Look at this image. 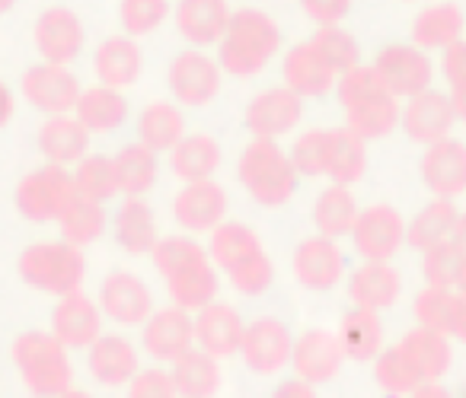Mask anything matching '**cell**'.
<instances>
[{"label": "cell", "instance_id": "55", "mask_svg": "<svg viewBox=\"0 0 466 398\" xmlns=\"http://www.w3.org/2000/svg\"><path fill=\"white\" fill-rule=\"evenodd\" d=\"M176 383H173V373L167 370H147L135 379L131 385V398H176Z\"/></svg>", "mask_w": 466, "mask_h": 398}, {"label": "cell", "instance_id": "15", "mask_svg": "<svg viewBox=\"0 0 466 398\" xmlns=\"http://www.w3.org/2000/svg\"><path fill=\"white\" fill-rule=\"evenodd\" d=\"M396 347H400L412 376L419 379V385L438 383L451 366V341H447V334L431 332V328H412Z\"/></svg>", "mask_w": 466, "mask_h": 398}, {"label": "cell", "instance_id": "8", "mask_svg": "<svg viewBox=\"0 0 466 398\" xmlns=\"http://www.w3.org/2000/svg\"><path fill=\"white\" fill-rule=\"evenodd\" d=\"M23 93L35 109L52 112V115H65L80 103V86L74 74L61 65H48V61L29 67V74L23 77Z\"/></svg>", "mask_w": 466, "mask_h": 398}, {"label": "cell", "instance_id": "5", "mask_svg": "<svg viewBox=\"0 0 466 398\" xmlns=\"http://www.w3.org/2000/svg\"><path fill=\"white\" fill-rule=\"evenodd\" d=\"M77 194L74 188V175L65 166L52 163L46 169H35L33 175L20 182L16 188V207L23 217L46 224V220H58L65 214V207L71 204V198Z\"/></svg>", "mask_w": 466, "mask_h": 398}, {"label": "cell", "instance_id": "24", "mask_svg": "<svg viewBox=\"0 0 466 398\" xmlns=\"http://www.w3.org/2000/svg\"><path fill=\"white\" fill-rule=\"evenodd\" d=\"M463 10L457 4H434V7L421 10L412 23V39L419 48H451L463 35Z\"/></svg>", "mask_w": 466, "mask_h": 398}, {"label": "cell", "instance_id": "41", "mask_svg": "<svg viewBox=\"0 0 466 398\" xmlns=\"http://www.w3.org/2000/svg\"><path fill=\"white\" fill-rule=\"evenodd\" d=\"M317 226L323 236L329 239H339L345 233L355 230V220H358V207H355V198H351L349 185H336V188H326L317 201Z\"/></svg>", "mask_w": 466, "mask_h": 398}, {"label": "cell", "instance_id": "33", "mask_svg": "<svg viewBox=\"0 0 466 398\" xmlns=\"http://www.w3.org/2000/svg\"><path fill=\"white\" fill-rule=\"evenodd\" d=\"M39 147L48 160L65 166V163L84 160L86 147H90V131H86L80 122H74V118L58 115L55 122H48L46 128H42Z\"/></svg>", "mask_w": 466, "mask_h": 398}, {"label": "cell", "instance_id": "7", "mask_svg": "<svg viewBox=\"0 0 466 398\" xmlns=\"http://www.w3.org/2000/svg\"><path fill=\"white\" fill-rule=\"evenodd\" d=\"M351 236H355V249L368 262H390L406 239V224H402L400 211H393L390 204H374L358 214Z\"/></svg>", "mask_w": 466, "mask_h": 398}, {"label": "cell", "instance_id": "16", "mask_svg": "<svg viewBox=\"0 0 466 398\" xmlns=\"http://www.w3.org/2000/svg\"><path fill=\"white\" fill-rule=\"evenodd\" d=\"M415 319L421 328H431V332H441L466 344V294H460V290H421L415 300Z\"/></svg>", "mask_w": 466, "mask_h": 398}, {"label": "cell", "instance_id": "9", "mask_svg": "<svg viewBox=\"0 0 466 398\" xmlns=\"http://www.w3.org/2000/svg\"><path fill=\"white\" fill-rule=\"evenodd\" d=\"M453 122H457V109H453L451 96L438 90H425L415 99H409L406 112H402V128L412 141L419 144H438L451 134Z\"/></svg>", "mask_w": 466, "mask_h": 398}, {"label": "cell", "instance_id": "61", "mask_svg": "<svg viewBox=\"0 0 466 398\" xmlns=\"http://www.w3.org/2000/svg\"><path fill=\"white\" fill-rule=\"evenodd\" d=\"M61 398H93V395H86V392H67V395H61Z\"/></svg>", "mask_w": 466, "mask_h": 398}, {"label": "cell", "instance_id": "18", "mask_svg": "<svg viewBox=\"0 0 466 398\" xmlns=\"http://www.w3.org/2000/svg\"><path fill=\"white\" fill-rule=\"evenodd\" d=\"M243 334H247L243 319L224 303H208L198 319H195V338H198L201 351H208L211 357L237 353L243 347Z\"/></svg>", "mask_w": 466, "mask_h": 398}, {"label": "cell", "instance_id": "13", "mask_svg": "<svg viewBox=\"0 0 466 398\" xmlns=\"http://www.w3.org/2000/svg\"><path fill=\"white\" fill-rule=\"evenodd\" d=\"M304 115V96H298L294 90L281 86V90H268L256 99L247 109V128L253 134L266 137V141H275V137L288 134L294 124Z\"/></svg>", "mask_w": 466, "mask_h": 398}, {"label": "cell", "instance_id": "56", "mask_svg": "<svg viewBox=\"0 0 466 398\" xmlns=\"http://www.w3.org/2000/svg\"><path fill=\"white\" fill-rule=\"evenodd\" d=\"M300 4H304L307 16L319 26H336L351 7V0H300Z\"/></svg>", "mask_w": 466, "mask_h": 398}, {"label": "cell", "instance_id": "43", "mask_svg": "<svg viewBox=\"0 0 466 398\" xmlns=\"http://www.w3.org/2000/svg\"><path fill=\"white\" fill-rule=\"evenodd\" d=\"M74 188H77V194L96 201V204L116 198V194L122 192L116 160H112V156H86L77 173H74Z\"/></svg>", "mask_w": 466, "mask_h": 398}, {"label": "cell", "instance_id": "40", "mask_svg": "<svg viewBox=\"0 0 466 398\" xmlns=\"http://www.w3.org/2000/svg\"><path fill=\"white\" fill-rule=\"evenodd\" d=\"M61 233H65V243L74 245H90L93 239L103 236L106 230V211L103 204L84 198V194H74L71 204L65 207V214L58 217Z\"/></svg>", "mask_w": 466, "mask_h": 398}, {"label": "cell", "instance_id": "62", "mask_svg": "<svg viewBox=\"0 0 466 398\" xmlns=\"http://www.w3.org/2000/svg\"><path fill=\"white\" fill-rule=\"evenodd\" d=\"M10 7H14V0H0V14H7Z\"/></svg>", "mask_w": 466, "mask_h": 398}, {"label": "cell", "instance_id": "35", "mask_svg": "<svg viewBox=\"0 0 466 398\" xmlns=\"http://www.w3.org/2000/svg\"><path fill=\"white\" fill-rule=\"evenodd\" d=\"M116 236L125 252L131 255H147L157 249V226L154 214L144 201H125L116 214Z\"/></svg>", "mask_w": 466, "mask_h": 398}, {"label": "cell", "instance_id": "19", "mask_svg": "<svg viewBox=\"0 0 466 398\" xmlns=\"http://www.w3.org/2000/svg\"><path fill=\"white\" fill-rule=\"evenodd\" d=\"M342 268H345V258L329 236L307 239L298 249V255H294V274L310 290L336 287L339 277H342Z\"/></svg>", "mask_w": 466, "mask_h": 398}, {"label": "cell", "instance_id": "31", "mask_svg": "<svg viewBox=\"0 0 466 398\" xmlns=\"http://www.w3.org/2000/svg\"><path fill=\"white\" fill-rule=\"evenodd\" d=\"M457 220H460V214L451 198L431 201V204H428L425 211H419V217L406 226V243L419 252L434 249V245L447 243V239L453 236Z\"/></svg>", "mask_w": 466, "mask_h": 398}, {"label": "cell", "instance_id": "27", "mask_svg": "<svg viewBox=\"0 0 466 398\" xmlns=\"http://www.w3.org/2000/svg\"><path fill=\"white\" fill-rule=\"evenodd\" d=\"M173 383L182 398H211L220 389V366L218 357L208 351H186L173 360Z\"/></svg>", "mask_w": 466, "mask_h": 398}, {"label": "cell", "instance_id": "47", "mask_svg": "<svg viewBox=\"0 0 466 398\" xmlns=\"http://www.w3.org/2000/svg\"><path fill=\"white\" fill-rule=\"evenodd\" d=\"M336 74H349L351 67H358V58H361V48H358L355 35H349L339 26H319V33L313 35L310 42Z\"/></svg>", "mask_w": 466, "mask_h": 398}, {"label": "cell", "instance_id": "51", "mask_svg": "<svg viewBox=\"0 0 466 398\" xmlns=\"http://www.w3.org/2000/svg\"><path fill=\"white\" fill-rule=\"evenodd\" d=\"M380 93H387V86L380 84L374 67H361V65L351 67V71L342 77V84H339V99H342L345 112L355 109V105L364 103V99L380 96Z\"/></svg>", "mask_w": 466, "mask_h": 398}, {"label": "cell", "instance_id": "32", "mask_svg": "<svg viewBox=\"0 0 466 398\" xmlns=\"http://www.w3.org/2000/svg\"><path fill=\"white\" fill-rule=\"evenodd\" d=\"M90 370L99 383L118 385L137 373V353L125 338H118V334H106V338H99L96 344H93Z\"/></svg>", "mask_w": 466, "mask_h": 398}, {"label": "cell", "instance_id": "52", "mask_svg": "<svg viewBox=\"0 0 466 398\" xmlns=\"http://www.w3.org/2000/svg\"><path fill=\"white\" fill-rule=\"evenodd\" d=\"M167 0H122V23L131 35H144L167 20Z\"/></svg>", "mask_w": 466, "mask_h": 398}, {"label": "cell", "instance_id": "45", "mask_svg": "<svg viewBox=\"0 0 466 398\" xmlns=\"http://www.w3.org/2000/svg\"><path fill=\"white\" fill-rule=\"evenodd\" d=\"M466 271V252L460 249L453 239L434 245V249L425 252V277L428 287H444V290H457L460 281H463Z\"/></svg>", "mask_w": 466, "mask_h": 398}, {"label": "cell", "instance_id": "34", "mask_svg": "<svg viewBox=\"0 0 466 398\" xmlns=\"http://www.w3.org/2000/svg\"><path fill=\"white\" fill-rule=\"evenodd\" d=\"M167 284L173 303L182 309H205L214 300V294H218V274H214L208 258L176 271L173 277H167Z\"/></svg>", "mask_w": 466, "mask_h": 398}, {"label": "cell", "instance_id": "60", "mask_svg": "<svg viewBox=\"0 0 466 398\" xmlns=\"http://www.w3.org/2000/svg\"><path fill=\"white\" fill-rule=\"evenodd\" d=\"M451 239L466 252V214H460V220H457V226H453V236Z\"/></svg>", "mask_w": 466, "mask_h": 398}, {"label": "cell", "instance_id": "6", "mask_svg": "<svg viewBox=\"0 0 466 398\" xmlns=\"http://www.w3.org/2000/svg\"><path fill=\"white\" fill-rule=\"evenodd\" d=\"M374 71L380 84L387 86L390 96L396 99H415L419 93L431 90V61L425 52L409 45H390L377 55Z\"/></svg>", "mask_w": 466, "mask_h": 398}, {"label": "cell", "instance_id": "1", "mask_svg": "<svg viewBox=\"0 0 466 398\" xmlns=\"http://www.w3.org/2000/svg\"><path fill=\"white\" fill-rule=\"evenodd\" d=\"M281 33L262 10H240L230 16V26L224 33V45H220V65L233 77H253L268 65L275 52H279Z\"/></svg>", "mask_w": 466, "mask_h": 398}, {"label": "cell", "instance_id": "58", "mask_svg": "<svg viewBox=\"0 0 466 398\" xmlns=\"http://www.w3.org/2000/svg\"><path fill=\"white\" fill-rule=\"evenodd\" d=\"M412 398H453V395L444 389V385H438V383H425V385H419V389L412 392Z\"/></svg>", "mask_w": 466, "mask_h": 398}, {"label": "cell", "instance_id": "10", "mask_svg": "<svg viewBox=\"0 0 466 398\" xmlns=\"http://www.w3.org/2000/svg\"><path fill=\"white\" fill-rule=\"evenodd\" d=\"M294 370L304 383H329L339 370H342L345 360V347L339 341V334L323 332V328H313L304 338L294 344L291 351Z\"/></svg>", "mask_w": 466, "mask_h": 398}, {"label": "cell", "instance_id": "17", "mask_svg": "<svg viewBox=\"0 0 466 398\" xmlns=\"http://www.w3.org/2000/svg\"><path fill=\"white\" fill-rule=\"evenodd\" d=\"M220 74L211 58L198 52H182L169 67V90L186 105H205L218 96Z\"/></svg>", "mask_w": 466, "mask_h": 398}, {"label": "cell", "instance_id": "48", "mask_svg": "<svg viewBox=\"0 0 466 398\" xmlns=\"http://www.w3.org/2000/svg\"><path fill=\"white\" fill-rule=\"evenodd\" d=\"M326 160H329V131H307L291 150L298 175H323Z\"/></svg>", "mask_w": 466, "mask_h": 398}, {"label": "cell", "instance_id": "36", "mask_svg": "<svg viewBox=\"0 0 466 398\" xmlns=\"http://www.w3.org/2000/svg\"><path fill=\"white\" fill-rule=\"evenodd\" d=\"M220 163V150L211 137H182L173 147V156H169V166L179 179H186L188 185L192 182H205L208 175L218 169Z\"/></svg>", "mask_w": 466, "mask_h": 398}, {"label": "cell", "instance_id": "4", "mask_svg": "<svg viewBox=\"0 0 466 398\" xmlns=\"http://www.w3.org/2000/svg\"><path fill=\"white\" fill-rule=\"evenodd\" d=\"M240 179L247 192L253 194L259 204L279 207L298 188V169H294L291 156H285L275 141H253L240 160Z\"/></svg>", "mask_w": 466, "mask_h": 398}, {"label": "cell", "instance_id": "42", "mask_svg": "<svg viewBox=\"0 0 466 398\" xmlns=\"http://www.w3.org/2000/svg\"><path fill=\"white\" fill-rule=\"evenodd\" d=\"M259 252H262V245H259V239H256V233L247 230L243 224H227L214 230L211 255L227 274L240 268L243 262H249L253 255H259Z\"/></svg>", "mask_w": 466, "mask_h": 398}, {"label": "cell", "instance_id": "38", "mask_svg": "<svg viewBox=\"0 0 466 398\" xmlns=\"http://www.w3.org/2000/svg\"><path fill=\"white\" fill-rule=\"evenodd\" d=\"M96 74L106 86L118 90V86H128L141 74V52H137L135 42L128 39H109L96 52Z\"/></svg>", "mask_w": 466, "mask_h": 398}, {"label": "cell", "instance_id": "57", "mask_svg": "<svg viewBox=\"0 0 466 398\" xmlns=\"http://www.w3.org/2000/svg\"><path fill=\"white\" fill-rule=\"evenodd\" d=\"M272 398H317V392H313V385L304 383V379H291V383L279 385V392H275Z\"/></svg>", "mask_w": 466, "mask_h": 398}, {"label": "cell", "instance_id": "23", "mask_svg": "<svg viewBox=\"0 0 466 398\" xmlns=\"http://www.w3.org/2000/svg\"><path fill=\"white\" fill-rule=\"evenodd\" d=\"M332 77H336V71H332L329 61L310 42L288 52L285 80H288V90H294L298 96H323V93H329Z\"/></svg>", "mask_w": 466, "mask_h": 398}, {"label": "cell", "instance_id": "30", "mask_svg": "<svg viewBox=\"0 0 466 398\" xmlns=\"http://www.w3.org/2000/svg\"><path fill=\"white\" fill-rule=\"evenodd\" d=\"M339 341L345 347V357L351 360H370L380 353L383 344V325L377 309L355 306L351 313H345L342 328H339Z\"/></svg>", "mask_w": 466, "mask_h": 398}, {"label": "cell", "instance_id": "53", "mask_svg": "<svg viewBox=\"0 0 466 398\" xmlns=\"http://www.w3.org/2000/svg\"><path fill=\"white\" fill-rule=\"evenodd\" d=\"M444 77L451 84V103L457 109V118L466 122V39H460L457 45H451L444 52Z\"/></svg>", "mask_w": 466, "mask_h": 398}, {"label": "cell", "instance_id": "59", "mask_svg": "<svg viewBox=\"0 0 466 398\" xmlns=\"http://www.w3.org/2000/svg\"><path fill=\"white\" fill-rule=\"evenodd\" d=\"M10 115H14V96H10L7 86L0 84V128L10 122Z\"/></svg>", "mask_w": 466, "mask_h": 398}, {"label": "cell", "instance_id": "2", "mask_svg": "<svg viewBox=\"0 0 466 398\" xmlns=\"http://www.w3.org/2000/svg\"><path fill=\"white\" fill-rule=\"evenodd\" d=\"M14 360L23 379L39 398H61L71 392V360L55 332H26L16 338Z\"/></svg>", "mask_w": 466, "mask_h": 398}, {"label": "cell", "instance_id": "11", "mask_svg": "<svg viewBox=\"0 0 466 398\" xmlns=\"http://www.w3.org/2000/svg\"><path fill=\"white\" fill-rule=\"evenodd\" d=\"M421 179L438 198H457L466 192V144L444 137L431 144L421 160Z\"/></svg>", "mask_w": 466, "mask_h": 398}, {"label": "cell", "instance_id": "3", "mask_svg": "<svg viewBox=\"0 0 466 398\" xmlns=\"http://www.w3.org/2000/svg\"><path fill=\"white\" fill-rule=\"evenodd\" d=\"M84 252L74 243H39L29 245L20 258V274L29 287L55 296H71L84 284Z\"/></svg>", "mask_w": 466, "mask_h": 398}, {"label": "cell", "instance_id": "39", "mask_svg": "<svg viewBox=\"0 0 466 398\" xmlns=\"http://www.w3.org/2000/svg\"><path fill=\"white\" fill-rule=\"evenodd\" d=\"M125 99L118 96V90L112 86H93V90L80 93L77 103V122L84 124L86 131H112L125 122Z\"/></svg>", "mask_w": 466, "mask_h": 398}, {"label": "cell", "instance_id": "14", "mask_svg": "<svg viewBox=\"0 0 466 398\" xmlns=\"http://www.w3.org/2000/svg\"><path fill=\"white\" fill-rule=\"evenodd\" d=\"M35 45H39L42 58L48 65H61L74 61L80 55V45H84V26L80 20L65 7L46 10L35 23Z\"/></svg>", "mask_w": 466, "mask_h": 398}, {"label": "cell", "instance_id": "25", "mask_svg": "<svg viewBox=\"0 0 466 398\" xmlns=\"http://www.w3.org/2000/svg\"><path fill=\"white\" fill-rule=\"evenodd\" d=\"M103 306L122 325H137L150 315V290L135 274H112L103 287Z\"/></svg>", "mask_w": 466, "mask_h": 398}, {"label": "cell", "instance_id": "50", "mask_svg": "<svg viewBox=\"0 0 466 398\" xmlns=\"http://www.w3.org/2000/svg\"><path fill=\"white\" fill-rule=\"evenodd\" d=\"M377 383L390 392V395H412L419 389V379L412 376V370L402 360L400 347H390L387 353H380L377 360Z\"/></svg>", "mask_w": 466, "mask_h": 398}, {"label": "cell", "instance_id": "26", "mask_svg": "<svg viewBox=\"0 0 466 398\" xmlns=\"http://www.w3.org/2000/svg\"><path fill=\"white\" fill-rule=\"evenodd\" d=\"M179 29L195 45H211L230 26L224 0H182L179 4Z\"/></svg>", "mask_w": 466, "mask_h": 398}, {"label": "cell", "instance_id": "44", "mask_svg": "<svg viewBox=\"0 0 466 398\" xmlns=\"http://www.w3.org/2000/svg\"><path fill=\"white\" fill-rule=\"evenodd\" d=\"M137 131H141L144 147H150L157 154V150H173L182 141L186 122H182V115L169 103H157L150 109H144Z\"/></svg>", "mask_w": 466, "mask_h": 398}, {"label": "cell", "instance_id": "12", "mask_svg": "<svg viewBox=\"0 0 466 398\" xmlns=\"http://www.w3.org/2000/svg\"><path fill=\"white\" fill-rule=\"evenodd\" d=\"M291 332L281 325L279 319H259L253 325H247L243 334V360H247L249 370L256 373H275L291 360Z\"/></svg>", "mask_w": 466, "mask_h": 398}, {"label": "cell", "instance_id": "20", "mask_svg": "<svg viewBox=\"0 0 466 398\" xmlns=\"http://www.w3.org/2000/svg\"><path fill=\"white\" fill-rule=\"evenodd\" d=\"M173 214L186 230H214L227 214V194L218 182H192L186 192L176 198Z\"/></svg>", "mask_w": 466, "mask_h": 398}, {"label": "cell", "instance_id": "29", "mask_svg": "<svg viewBox=\"0 0 466 398\" xmlns=\"http://www.w3.org/2000/svg\"><path fill=\"white\" fill-rule=\"evenodd\" d=\"M364 137H358L355 131L345 128L329 131V160H326V173L336 185H351L364 175L368 169V150H364Z\"/></svg>", "mask_w": 466, "mask_h": 398}, {"label": "cell", "instance_id": "28", "mask_svg": "<svg viewBox=\"0 0 466 398\" xmlns=\"http://www.w3.org/2000/svg\"><path fill=\"white\" fill-rule=\"evenodd\" d=\"M349 294L355 306L364 309H387L400 296V274L387 262H368L355 271L349 284Z\"/></svg>", "mask_w": 466, "mask_h": 398}, {"label": "cell", "instance_id": "21", "mask_svg": "<svg viewBox=\"0 0 466 398\" xmlns=\"http://www.w3.org/2000/svg\"><path fill=\"white\" fill-rule=\"evenodd\" d=\"M195 341V322L182 306L163 309L144 328V344L157 360H179L186 351H192Z\"/></svg>", "mask_w": 466, "mask_h": 398}, {"label": "cell", "instance_id": "49", "mask_svg": "<svg viewBox=\"0 0 466 398\" xmlns=\"http://www.w3.org/2000/svg\"><path fill=\"white\" fill-rule=\"evenodd\" d=\"M201 258H208L205 249H201L198 243H192V239H182V236L163 239L154 249V262H157V268L163 271V277H173L176 271L188 268V264L201 262Z\"/></svg>", "mask_w": 466, "mask_h": 398}, {"label": "cell", "instance_id": "46", "mask_svg": "<svg viewBox=\"0 0 466 398\" xmlns=\"http://www.w3.org/2000/svg\"><path fill=\"white\" fill-rule=\"evenodd\" d=\"M116 166H118V179H122V192L128 194H144L157 179V156L144 144L125 147L116 156Z\"/></svg>", "mask_w": 466, "mask_h": 398}, {"label": "cell", "instance_id": "37", "mask_svg": "<svg viewBox=\"0 0 466 398\" xmlns=\"http://www.w3.org/2000/svg\"><path fill=\"white\" fill-rule=\"evenodd\" d=\"M396 124H400V105H396V96H390V93L370 96L364 103H358L355 109H349V128L364 141L387 137Z\"/></svg>", "mask_w": 466, "mask_h": 398}, {"label": "cell", "instance_id": "54", "mask_svg": "<svg viewBox=\"0 0 466 398\" xmlns=\"http://www.w3.org/2000/svg\"><path fill=\"white\" fill-rule=\"evenodd\" d=\"M272 277H275V271H272V262H268L266 252H259V255H253L249 262H243L237 271H230L233 287L240 290V294H249V296L262 294V290L272 284Z\"/></svg>", "mask_w": 466, "mask_h": 398}, {"label": "cell", "instance_id": "22", "mask_svg": "<svg viewBox=\"0 0 466 398\" xmlns=\"http://www.w3.org/2000/svg\"><path fill=\"white\" fill-rule=\"evenodd\" d=\"M55 338L65 347H93L99 341V309L90 296L77 294L65 296L55 309Z\"/></svg>", "mask_w": 466, "mask_h": 398}]
</instances>
